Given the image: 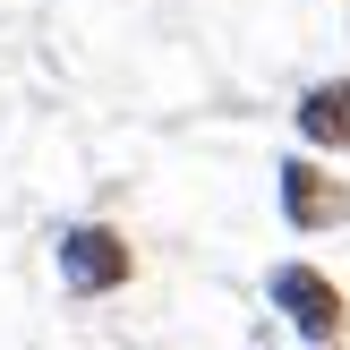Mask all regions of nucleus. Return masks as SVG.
<instances>
[{
  "mask_svg": "<svg viewBox=\"0 0 350 350\" xmlns=\"http://www.w3.org/2000/svg\"><path fill=\"white\" fill-rule=\"evenodd\" d=\"M291 137H299V154L350 163V68L342 77H308L291 94Z\"/></svg>",
  "mask_w": 350,
  "mask_h": 350,
  "instance_id": "obj_4",
  "label": "nucleus"
},
{
  "mask_svg": "<svg viewBox=\"0 0 350 350\" xmlns=\"http://www.w3.org/2000/svg\"><path fill=\"white\" fill-rule=\"evenodd\" d=\"M334 350H342V342H334Z\"/></svg>",
  "mask_w": 350,
  "mask_h": 350,
  "instance_id": "obj_5",
  "label": "nucleus"
},
{
  "mask_svg": "<svg viewBox=\"0 0 350 350\" xmlns=\"http://www.w3.org/2000/svg\"><path fill=\"white\" fill-rule=\"evenodd\" d=\"M273 214H282L291 239H334V231H350V180H342V163L291 146L282 163H273Z\"/></svg>",
  "mask_w": 350,
  "mask_h": 350,
  "instance_id": "obj_3",
  "label": "nucleus"
},
{
  "mask_svg": "<svg viewBox=\"0 0 350 350\" xmlns=\"http://www.w3.org/2000/svg\"><path fill=\"white\" fill-rule=\"evenodd\" d=\"M265 317L291 334V350H334L350 342V291L317 256H282V265H265Z\"/></svg>",
  "mask_w": 350,
  "mask_h": 350,
  "instance_id": "obj_2",
  "label": "nucleus"
},
{
  "mask_svg": "<svg viewBox=\"0 0 350 350\" xmlns=\"http://www.w3.org/2000/svg\"><path fill=\"white\" fill-rule=\"evenodd\" d=\"M51 273H60V291H68L77 308H94V299H120V291H137L146 256H137V239L120 231V222L77 214V222H60V231H51Z\"/></svg>",
  "mask_w": 350,
  "mask_h": 350,
  "instance_id": "obj_1",
  "label": "nucleus"
}]
</instances>
